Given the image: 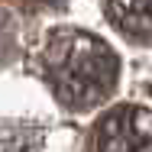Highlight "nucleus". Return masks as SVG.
<instances>
[{"label": "nucleus", "instance_id": "f257e3e1", "mask_svg": "<svg viewBox=\"0 0 152 152\" xmlns=\"http://www.w3.org/2000/svg\"><path fill=\"white\" fill-rule=\"evenodd\" d=\"M42 78L65 110L88 113L117 91L120 55L94 32L61 26L42 45Z\"/></svg>", "mask_w": 152, "mask_h": 152}, {"label": "nucleus", "instance_id": "f03ea898", "mask_svg": "<svg viewBox=\"0 0 152 152\" xmlns=\"http://www.w3.org/2000/svg\"><path fill=\"white\" fill-rule=\"evenodd\" d=\"M88 152H152V107H107L91 126Z\"/></svg>", "mask_w": 152, "mask_h": 152}, {"label": "nucleus", "instance_id": "7ed1b4c3", "mask_svg": "<svg viewBox=\"0 0 152 152\" xmlns=\"http://www.w3.org/2000/svg\"><path fill=\"white\" fill-rule=\"evenodd\" d=\"M104 16L123 39L152 45V0H104Z\"/></svg>", "mask_w": 152, "mask_h": 152}, {"label": "nucleus", "instance_id": "20e7f679", "mask_svg": "<svg viewBox=\"0 0 152 152\" xmlns=\"http://www.w3.org/2000/svg\"><path fill=\"white\" fill-rule=\"evenodd\" d=\"M13 55H16V20L7 10H0V68L10 65Z\"/></svg>", "mask_w": 152, "mask_h": 152}]
</instances>
